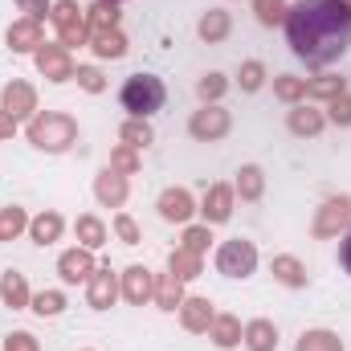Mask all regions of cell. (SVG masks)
I'll use <instances>...</instances> for the list:
<instances>
[{
    "instance_id": "4",
    "label": "cell",
    "mask_w": 351,
    "mask_h": 351,
    "mask_svg": "<svg viewBox=\"0 0 351 351\" xmlns=\"http://www.w3.org/2000/svg\"><path fill=\"white\" fill-rule=\"evenodd\" d=\"M49 16H53L58 37H62L66 49H70V45H86L90 41V25H86V16H82V8H78V0H58V4L49 8Z\"/></svg>"
},
{
    "instance_id": "1",
    "label": "cell",
    "mask_w": 351,
    "mask_h": 351,
    "mask_svg": "<svg viewBox=\"0 0 351 351\" xmlns=\"http://www.w3.org/2000/svg\"><path fill=\"white\" fill-rule=\"evenodd\" d=\"M286 41L306 66H331L351 45L348 0H298L286 8Z\"/></svg>"
},
{
    "instance_id": "49",
    "label": "cell",
    "mask_w": 351,
    "mask_h": 351,
    "mask_svg": "<svg viewBox=\"0 0 351 351\" xmlns=\"http://www.w3.org/2000/svg\"><path fill=\"white\" fill-rule=\"evenodd\" d=\"M114 4H119V0H114Z\"/></svg>"
},
{
    "instance_id": "12",
    "label": "cell",
    "mask_w": 351,
    "mask_h": 351,
    "mask_svg": "<svg viewBox=\"0 0 351 351\" xmlns=\"http://www.w3.org/2000/svg\"><path fill=\"white\" fill-rule=\"evenodd\" d=\"M86 298H90V306H94V311H106V306L119 298V278L110 274V265H102V269H94V274H90Z\"/></svg>"
},
{
    "instance_id": "36",
    "label": "cell",
    "mask_w": 351,
    "mask_h": 351,
    "mask_svg": "<svg viewBox=\"0 0 351 351\" xmlns=\"http://www.w3.org/2000/svg\"><path fill=\"white\" fill-rule=\"evenodd\" d=\"M274 94H278L282 102H298V98H306V82H302V78L282 74V78H274Z\"/></svg>"
},
{
    "instance_id": "19",
    "label": "cell",
    "mask_w": 351,
    "mask_h": 351,
    "mask_svg": "<svg viewBox=\"0 0 351 351\" xmlns=\"http://www.w3.org/2000/svg\"><path fill=\"white\" fill-rule=\"evenodd\" d=\"M241 339H245V348L250 351H274L278 348V327H274L269 319H254V323L245 327Z\"/></svg>"
},
{
    "instance_id": "17",
    "label": "cell",
    "mask_w": 351,
    "mask_h": 351,
    "mask_svg": "<svg viewBox=\"0 0 351 351\" xmlns=\"http://www.w3.org/2000/svg\"><path fill=\"white\" fill-rule=\"evenodd\" d=\"M213 302L208 298H184L180 302V323L188 327V331H208L213 327Z\"/></svg>"
},
{
    "instance_id": "47",
    "label": "cell",
    "mask_w": 351,
    "mask_h": 351,
    "mask_svg": "<svg viewBox=\"0 0 351 351\" xmlns=\"http://www.w3.org/2000/svg\"><path fill=\"white\" fill-rule=\"evenodd\" d=\"M12 131H16V119L0 110V139H12Z\"/></svg>"
},
{
    "instance_id": "18",
    "label": "cell",
    "mask_w": 351,
    "mask_h": 351,
    "mask_svg": "<svg viewBox=\"0 0 351 351\" xmlns=\"http://www.w3.org/2000/svg\"><path fill=\"white\" fill-rule=\"evenodd\" d=\"M90 49L98 58H123L127 53V37L119 29H90Z\"/></svg>"
},
{
    "instance_id": "21",
    "label": "cell",
    "mask_w": 351,
    "mask_h": 351,
    "mask_svg": "<svg viewBox=\"0 0 351 351\" xmlns=\"http://www.w3.org/2000/svg\"><path fill=\"white\" fill-rule=\"evenodd\" d=\"M208 335H213V343H217V348H237L245 331H241V323H237L233 315H217V319H213V327H208Z\"/></svg>"
},
{
    "instance_id": "13",
    "label": "cell",
    "mask_w": 351,
    "mask_h": 351,
    "mask_svg": "<svg viewBox=\"0 0 351 351\" xmlns=\"http://www.w3.org/2000/svg\"><path fill=\"white\" fill-rule=\"evenodd\" d=\"M8 45H12V53H37L45 41H41V21H33V16H25V21H16L12 29H8Z\"/></svg>"
},
{
    "instance_id": "29",
    "label": "cell",
    "mask_w": 351,
    "mask_h": 351,
    "mask_svg": "<svg viewBox=\"0 0 351 351\" xmlns=\"http://www.w3.org/2000/svg\"><path fill=\"white\" fill-rule=\"evenodd\" d=\"M25 229H29V217H25V208H16V204L0 208V241H12V237H21Z\"/></svg>"
},
{
    "instance_id": "45",
    "label": "cell",
    "mask_w": 351,
    "mask_h": 351,
    "mask_svg": "<svg viewBox=\"0 0 351 351\" xmlns=\"http://www.w3.org/2000/svg\"><path fill=\"white\" fill-rule=\"evenodd\" d=\"M4 351H37V339H33L29 331H12V335L4 339Z\"/></svg>"
},
{
    "instance_id": "14",
    "label": "cell",
    "mask_w": 351,
    "mask_h": 351,
    "mask_svg": "<svg viewBox=\"0 0 351 351\" xmlns=\"http://www.w3.org/2000/svg\"><path fill=\"white\" fill-rule=\"evenodd\" d=\"M94 269H98V265H94V258H90V250H66V254L58 258L62 282H86Z\"/></svg>"
},
{
    "instance_id": "9",
    "label": "cell",
    "mask_w": 351,
    "mask_h": 351,
    "mask_svg": "<svg viewBox=\"0 0 351 351\" xmlns=\"http://www.w3.org/2000/svg\"><path fill=\"white\" fill-rule=\"evenodd\" d=\"M123 298L135 302V306H143L147 298H156V278H152L147 265H131V269L123 274Z\"/></svg>"
},
{
    "instance_id": "34",
    "label": "cell",
    "mask_w": 351,
    "mask_h": 351,
    "mask_svg": "<svg viewBox=\"0 0 351 351\" xmlns=\"http://www.w3.org/2000/svg\"><path fill=\"white\" fill-rule=\"evenodd\" d=\"M29 306L41 315V319H49V315H62V306H66V298L58 294V290H41V294H33L29 298Z\"/></svg>"
},
{
    "instance_id": "16",
    "label": "cell",
    "mask_w": 351,
    "mask_h": 351,
    "mask_svg": "<svg viewBox=\"0 0 351 351\" xmlns=\"http://www.w3.org/2000/svg\"><path fill=\"white\" fill-rule=\"evenodd\" d=\"M192 213H196V204H192L188 188H168V192L160 196V217H164V221H176V225H184Z\"/></svg>"
},
{
    "instance_id": "27",
    "label": "cell",
    "mask_w": 351,
    "mask_h": 351,
    "mask_svg": "<svg viewBox=\"0 0 351 351\" xmlns=\"http://www.w3.org/2000/svg\"><path fill=\"white\" fill-rule=\"evenodd\" d=\"M200 37L213 45V41H225L229 37V12H221V8H213V12H204L200 16Z\"/></svg>"
},
{
    "instance_id": "44",
    "label": "cell",
    "mask_w": 351,
    "mask_h": 351,
    "mask_svg": "<svg viewBox=\"0 0 351 351\" xmlns=\"http://www.w3.org/2000/svg\"><path fill=\"white\" fill-rule=\"evenodd\" d=\"M78 82H82V90H90V94H98V90L106 86V78H102L94 66H78Z\"/></svg>"
},
{
    "instance_id": "42",
    "label": "cell",
    "mask_w": 351,
    "mask_h": 351,
    "mask_svg": "<svg viewBox=\"0 0 351 351\" xmlns=\"http://www.w3.org/2000/svg\"><path fill=\"white\" fill-rule=\"evenodd\" d=\"M114 233H119L127 245H139V241H143V237H139V225H135L127 213H119V217H114Z\"/></svg>"
},
{
    "instance_id": "22",
    "label": "cell",
    "mask_w": 351,
    "mask_h": 351,
    "mask_svg": "<svg viewBox=\"0 0 351 351\" xmlns=\"http://www.w3.org/2000/svg\"><path fill=\"white\" fill-rule=\"evenodd\" d=\"M323 110H315V106H294L290 110V131L294 135H319L323 131Z\"/></svg>"
},
{
    "instance_id": "43",
    "label": "cell",
    "mask_w": 351,
    "mask_h": 351,
    "mask_svg": "<svg viewBox=\"0 0 351 351\" xmlns=\"http://www.w3.org/2000/svg\"><path fill=\"white\" fill-rule=\"evenodd\" d=\"M331 123H339V127H351V94H339V98H331Z\"/></svg>"
},
{
    "instance_id": "39",
    "label": "cell",
    "mask_w": 351,
    "mask_h": 351,
    "mask_svg": "<svg viewBox=\"0 0 351 351\" xmlns=\"http://www.w3.org/2000/svg\"><path fill=\"white\" fill-rule=\"evenodd\" d=\"M262 82H265V66L262 62H245L241 66V90L254 94V90H262Z\"/></svg>"
},
{
    "instance_id": "41",
    "label": "cell",
    "mask_w": 351,
    "mask_h": 351,
    "mask_svg": "<svg viewBox=\"0 0 351 351\" xmlns=\"http://www.w3.org/2000/svg\"><path fill=\"white\" fill-rule=\"evenodd\" d=\"M225 86H229V82H225V74H204L196 90H200V98H204V102H217V98L225 94Z\"/></svg>"
},
{
    "instance_id": "24",
    "label": "cell",
    "mask_w": 351,
    "mask_h": 351,
    "mask_svg": "<svg viewBox=\"0 0 351 351\" xmlns=\"http://www.w3.org/2000/svg\"><path fill=\"white\" fill-rule=\"evenodd\" d=\"M156 302H160L164 311H180V302H184V282H180L176 274H164V278L156 282Z\"/></svg>"
},
{
    "instance_id": "3",
    "label": "cell",
    "mask_w": 351,
    "mask_h": 351,
    "mask_svg": "<svg viewBox=\"0 0 351 351\" xmlns=\"http://www.w3.org/2000/svg\"><path fill=\"white\" fill-rule=\"evenodd\" d=\"M119 98H123V110H131V119H147V114H156L164 106L168 90H164V82L156 74H135V78L123 82Z\"/></svg>"
},
{
    "instance_id": "8",
    "label": "cell",
    "mask_w": 351,
    "mask_h": 351,
    "mask_svg": "<svg viewBox=\"0 0 351 351\" xmlns=\"http://www.w3.org/2000/svg\"><path fill=\"white\" fill-rule=\"evenodd\" d=\"M37 70H41L49 82H66V78L78 74L74 62H70V49H66V45H41V49H37Z\"/></svg>"
},
{
    "instance_id": "5",
    "label": "cell",
    "mask_w": 351,
    "mask_h": 351,
    "mask_svg": "<svg viewBox=\"0 0 351 351\" xmlns=\"http://www.w3.org/2000/svg\"><path fill=\"white\" fill-rule=\"evenodd\" d=\"M217 269H221L225 278H250V274L258 269V250H254V241H241V237L225 241V245L217 250Z\"/></svg>"
},
{
    "instance_id": "6",
    "label": "cell",
    "mask_w": 351,
    "mask_h": 351,
    "mask_svg": "<svg viewBox=\"0 0 351 351\" xmlns=\"http://www.w3.org/2000/svg\"><path fill=\"white\" fill-rule=\"evenodd\" d=\"M188 131H192V139H200V143H217V139L229 135V110H221V106H204V110L192 114Z\"/></svg>"
},
{
    "instance_id": "2",
    "label": "cell",
    "mask_w": 351,
    "mask_h": 351,
    "mask_svg": "<svg viewBox=\"0 0 351 351\" xmlns=\"http://www.w3.org/2000/svg\"><path fill=\"white\" fill-rule=\"evenodd\" d=\"M74 139H78V123L70 114L45 110V114L29 119V143H37L41 152H66Z\"/></svg>"
},
{
    "instance_id": "32",
    "label": "cell",
    "mask_w": 351,
    "mask_h": 351,
    "mask_svg": "<svg viewBox=\"0 0 351 351\" xmlns=\"http://www.w3.org/2000/svg\"><path fill=\"white\" fill-rule=\"evenodd\" d=\"M78 241H82V250H98L106 241V225L98 217H78Z\"/></svg>"
},
{
    "instance_id": "38",
    "label": "cell",
    "mask_w": 351,
    "mask_h": 351,
    "mask_svg": "<svg viewBox=\"0 0 351 351\" xmlns=\"http://www.w3.org/2000/svg\"><path fill=\"white\" fill-rule=\"evenodd\" d=\"M110 168L114 172H123V176H131V172H139V156H135V147H114V156H110Z\"/></svg>"
},
{
    "instance_id": "25",
    "label": "cell",
    "mask_w": 351,
    "mask_h": 351,
    "mask_svg": "<svg viewBox=\"0 0 351 351\" xmlns=\"http://www.w3.org/2000/svg\"><path fill=\"white\" fill-rule=\"evenodd\" d=\"M274 278H278L282 286H306V269H302L298 258H290V254L274 258Z\"/></svg>"
},
{
    "instance_id": "31",
    "label": "cell",
    "mask_w": 351,
    "mask_h": 351,
    "mask_svg": "<svg viewBox=\"0 0 351 351\" xmlns=\"http://www.w3.org/2000/svg\"><path fill=\"white\" fill-rule=\"evenodd\" d=\"M86 25L90 29H119V4L114 0H98L86 12Z\"/></svg>"
},
{
    "instance_id": "23",
    "label": "cell",
    "mask_w": 351,
    "mask_h": 351,
    "mask_svg": "<svg viewBox=\"0 0 351 351\" xmlns=\"http://www.w3.org/2000/svg\"><path fill=\"white\" fill-rule=\"evenodd\" d=\"M62 225H66V221H62L58 213H41L37 221H29V233H33L37 245H53V241L62 237Z\"/></svg>"
},
{
    "instance_id": "50",
    "label": "cell",
    "mask_w": 351,
    "mask_h": 351,
    "mask_svg": "<svg viewBox=\"0 0 351 351\" xmlns=\"http://www.w3.org/2000/svg\"><path fill=\"white\" fill-rule=\"evenodd\" d=\"M348 8H351V4H348Z\"/></svg>"
},
{
    "instance_id": "30",
    "label": "cell",
    "mask_w": 351,
    "mask_h": 351,
    "mask_svg": "<svg viewBox=\"0 0 351 351\" xmlns=\"http://www.w3.org/2000/svg\"><path fill=\"white\" fill-rule=\"evenodd\" d=\"M168 269H172L180 282H188V278H200V254H192V250H176L172 258H168Z\"/></svg>"
},
{
    "instance_id": "37",
    "label": "cell",
    "mask_w": 351,
    "mask_h": 351,
    "mask_svg": "<svg viewBox=\"0 0 351 351\" xmlns=\"http://www.w3.org/2000/svg\"><path fill=\"white\" fill-rule=\"evenodd\" d=\"M339 94H348L343 78H315V82H306V98H339Z\"/></svg>"
},
{
    "instance_id": "35",
    "label": "cell",
    "mask_w": 351,
    "mask_h": 351,
    "mask_svg": "<svg viewBox=\"0 0 351 351\" xmlns=\"http://www.w3.org/2000/svg\"><path fill=\"white\" fill-rule=\"evenodd\" d=\"M254 12L262 25H286V0H254Z\"/></svg>"
},
{
    "instance_id": "28",
    "label": "cell",
    "mask_w": 351,
    "mask_h": 351,
    "mask_svg": "<svg viewBox=\"0 0 351 351\" xmlns=\"http://www.w3.org/2000/svg\"><path fill=\"white\" fill-rule=\"evenodd\" d=\"M119 135H123V143H127V147H135V152H139V147H147V143L156 139V131H152V123H147V119H127Z\"/></svg>"
},
{
    "instance_id": "48",
    "label": "cell",
    "mask_w": 351,
    "mask_h": 351,
    "mask_svg": "<svg viewBox=\"0 0 351 351\" xmlns=\"http://www.w3.org/2000/svg\"><path fill=\"white\" fill-rule=\"evenodd\" d=\"M339 262H343V269L351 274V229H348V237H343V245H339Z\"/></svg>"
},
{
    "instance_id": "10",
    "label": "cell",
    "mask_w": 351,
    "mask_h": 351,
    "mask_svg": "<svg viewBox=\"0 0 351 351\" xmlns=\"http://www.w3.org/2000/svg\"><path fill=\"white\" fill-rule=\"evenodd\" d=\"M0 110L12 114V119H33V110H37V94H33V86H29V82H8V86H4Z\"/></svg>"
},
{
    "instance_id": "11",
    "label": "cell",
    "mask_w": 351,
    "mask_h": 351,
    "mask_svg": "<svg viewBox=\"0 0 351 351\" xmlns=\"http://www.w3.org/2000/svg\"><path fill=\"white\" fill-rule=\"evenodd\" d=\"M204 221L208 225H225L229 217H233V188L229 184H213L208 192H204Z\"/></svg>"
},
{
    "instance_id": "20",
    "label": "cell",
    "mask_w": 351,
    "mask_h": 351,
    "mask_svg": "<svg viewBox=\"0 0 351 351\" xmlns=\"http://www.w3.org/2000/svg\"><path fill=\"white\" fill-rule=\"evenodd\" d=\"M0 298L12 306V311H21V306H29V286H25V274H16V269H8L4 278H0Z\"/></svg>"
},
{
    "instance_id": "7",
    "label": "cell",
    "mask_w": 351,
    "mask_h": 351,
    "mask_svg": "<svg viewBox=\"0 0 351 351\" xmlns=\"http://www.w3.org/2000/svg\"><path fill=\"white\" fill-rule=\"evenodd\" d=\"M351 221V196H331L315 217V237H339V229Z\"/></svg>"
},
{
    "instance_id": "46",
    "label": "cell",
    "mask_w": 351,
    "mask_h": 351,
    "mask_svg": "<svg viewBox=\"0 0 351 351\" xmlns=\"http://www.w3.org/2000/svg\"><path fill=\"white\" fill-rule=\"evenodd\" d=\"M16 4H21V8H25V12H29V16H33V21H41V16H45V12H49V8H53V4H49V0H16Z\"/></svg>"
},
{
    "instance_id": "33",
    "label": "cell",
    "mask_w": 351,
    "mask_h": 351,
    "mask_svg": "<svg viewBox=\"0 0 351 351\" xmlns=\"http://www.w3.org/2000/svg\"><path fill=\"white\" fill-rule=\"evenodd\" d=\"M298 351H343V339L331 331H306L298 339Z\"/></svg>"
},
{
    "instance_id": "15",
    "label": "cell",
    "mask_w": 351,
    "mask_h": 351,
    "mask_svg": "<svg viewBox=\"0 0 351 351\" xmlns=\"http://www.w3.org/2000/svg\"><path fill=\"white\" fill-rule=\"evenodd\" d=\"M94 196H98L106 208H119V204L127 200V176L114 172V168H106V172L94 180Z\"/></svg>"
},
{
    "instance_id": "40",
    "label": "cell",
    "mask_w": 351,
    "mask_h": 351,
    "mask_svg": "<svg viewBox=\"0 0 351 351\" xmlns=\"http://www.w3.org/2000/svg\"><path fill=\"white\" fill-rule=\"evenodd\" d=\"M208 225H192V229H184V250H192V254H204L208 250Z\"/></svg>"
},
{
    "instance_id": "26",
    "label": "cell",
    "mask_w": 351,
    "mask_h": 351,
    "mask_svg": "<svg viewBox=\"0 0 351 351\" xmlns=\"http://www.w3.org/2000/svg\"><path fill=\"white\" fill-rule=\"evenodd\" d=\"M262 188H265V176H262L258 164H245V168L237 172V188H233V192H241V200H258Z\"/></svg>"
}]
</instances>
